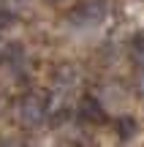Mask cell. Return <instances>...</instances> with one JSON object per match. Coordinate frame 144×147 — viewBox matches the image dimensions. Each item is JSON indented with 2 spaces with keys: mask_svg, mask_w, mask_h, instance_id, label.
Here are the masks:
<instances>
[{
  "mask_svg": "<svg viewBox=\"0 0 144 147\" xmlns=\"http://www.w3.org/2000/svg\"><path fill=\"white\" fill-rule=\"evenodd\" d=\"M106 14H109L106 0H82L76 5V11L71 14V19L79 27H98V25H103Z\"/></svg>",
  "mask_w": 144,
  "mask_h": 147,
  "instance_id": "6da1fadb",
  "label": "cell"
},
{
  "mask_svg": "<svg viewBox=\"0 0 144 147\" xmlns=\"http://www.w3.org/2000/svg\"><path fill=\"white\" fill-rule=\"evenodd\" d=\"M19 117L25 125H38V123H44V117H46V101H44V95H25L19 104Z\"/></svg>",
  "mask_w": 144,
  "mask_h": 147,
  "instance_id": "7a4b0ae2",
  "label": "cell"
},
{
  "mask_svg": "<svg viewBox=\"0 0 144 147\" xmlns=\"http://www.w3.org/2000/svg\"><path fill=\"white\" fill-rule=\"evenodd\" d=\"M101 101L98 98H92V95H87L84 101L79 104V117H84V120H90V123H101L103 120V109H101Z\"/></svg>",
  "mask_w": 144,
  "mask_h": 147,
  "instance_id": "3957f363",
  "label": "cell"
},
{
  "mask_svg": "<svg viewBox=\"0 0 144 147\" xmlns=\"http://www.w3.org/2000/svg\"><path fill=\"white\" fill-rule=\"evenodd\" d=\"M46 3H57V5H63V3H71V0H46Z\"/></svg>",
  "mask_w": 144,
  "mask_h": 147,
  "instance_id": "277c9868",
  "label": "cell"
}]
</instances>
